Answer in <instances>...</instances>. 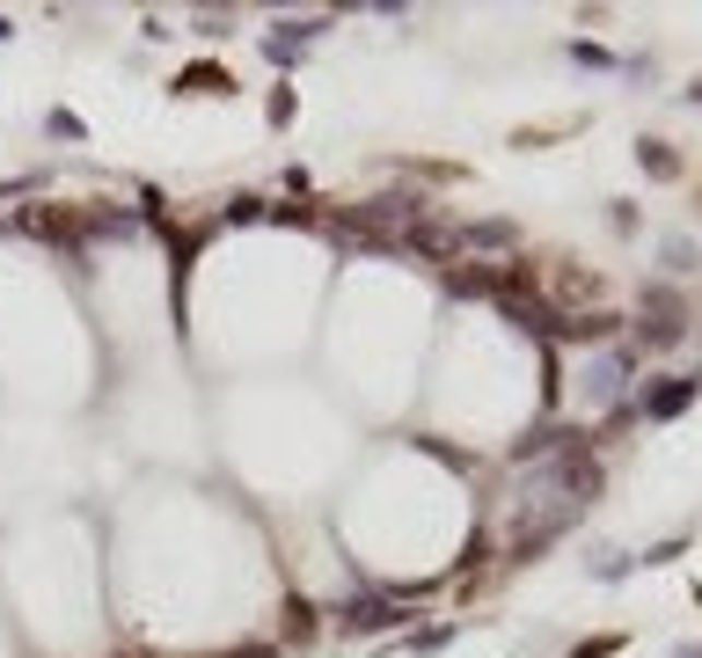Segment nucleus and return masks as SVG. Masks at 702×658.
Masks as SVG:
<instances>
[{"mask_svg": "<svg viewBox=\"0 0 702 658\" xmlns=\"http://www.w3.org/2000/svg\"><path fill=\"white\" fill-rule=\"evenodd\" d=\"M680 337H688V308H680V292L674 286H652V292H644V322H636L630 351H674Z\"/></svg>", "mask_w": 702, "mask_h": 658, "instance_id": "obj_1", "label": "nucleus"}, {"mask_svg": "<svg viewBox=\"0 0 702 658\" xmlns=\"http://www.w3.org/2000/svg\"><path fill=\"white\" fill-rule=\"evenodd\" d=\"M593 292H600V278L585 264H549L542 271V300H549L557 315H593Z\"/></svg>", "mask_w": 702, "mask_h": 658, "instance_id": "obj_2", "label": "nucleus"}, {"mask_svg": "<svg viewBox=\"0 0 702 658\" xmlns=\"http://www.w3.org/2000/svg\"><path fill=\"white\" fill-rule=\"evenodd\" d=\"M695 388H702V381L658 373V381H644V388H636V403H630V410H636V417H680L688 403H695Z\"/></svg>", "mask_w": 702, "mask_h": 658, "instance_id": "obj_3", "label": "nucleus"}, {"mask_svg": "<svg viewBox=\"0 0 702 658\" xmlns=\"http://www.w3.org/2000/svg\"><path fill=\"white\" fill-rule=\"evenodd\" d=\"M636 373V351L630 344H607L600 359H593V373H585V388H593V403H622V388H630Z\"/></svg>", "mask_w": 702, "mask_h": 658, "instance_id": "obj_4", "label": "nucleus"}, {"mask_svg": "<svg viewBox=\"0 0 702 658\" xmlns=\"http://www.w3.org/2000/svg\"><path fill=\"white\" fill-rule=\"evenodd\" d=\"M636 169L652 176V183H674V176H680V146L674 140H636Z\"/></svg>", "mask_w": 702, "mask_h": 658, "instance_id": "obj_5", "label": "nucleus"}, {"mask_svg": "<svg viewBox=\"0 0 702 658\" xmlns=\"http://www.w3.org/2000/svg\"><path fill=\"white\" fill-rule=\"evenodd\" d=\"M176 88H183V96H227L235 81H227V67H183V73H176Z\"/></svg>", "mask_w": 702, "mask_h": 658, "instance_id": "obj_6", "label": "nucleus"}, {"mask_svg": "<svg viewBox=\"0 0 702 658\" xmlns=\"http://www.w3.org/2000/svg\"><path fill=\"white\" fill-rule=\"evenodd\" d=\"M658 256H666V271H695V264H702V249L688 242V235H666V242H658Z\"/></svg>", "mask_w": 702, "mask_h": 658, "instance_id": "obj_7", "label": "nucleus"}, {"mask_svg": "<svg viewBox=\"0 0 702 658\" xmlns=\"http://www.w3.org/2000/svg\"><path fill=\"white\" fill-rule=\"evenodd\" d=\"M286 636H300V644L316 636V608H308V600H293V608H286Z\"/></svg>", "mask_w": 702, "mask_h": 658, "instance_id": "obj_8", "label": "nucleus"}, {"mask_svg": "<svg viewBox=\"0 0 702 658\" xmlns=\"http://www.w3.org/2000/svg\"><path fill=\"white\" fill-rule=\"evenodd\" d=\"M615 651H622V636H593V644H579L571 658H615Z\"/></svg>", "mask_w": 702, "mask_h": 658, "instance_id": "obj_9", "label": "nucleus"}, {"mask_svg": "<svg viewBox=\"0 0 702 658\" xmlns=\"http://www.w3.org/2000/svg\"><path fill=\"white\" fill-rule=\"evenodd\" d=\"M571 59H579V67H593V73H600V67H615V59H607L600 45H585V37H579V45H571Z\"/></svg>", "mask_w": 702, "mask_h": 658, "instance_id": "obj_10", "label": "nucleus"}, {"mask_svg": "<svg viewBox=\"0 0 702 658\" xmlns=\"http://www.w3.org/2000/svg\"><path fill=\"white\" fill-rule=\"evenodd\" d=\"M680 549H688V541H680V535H674V541H658L652 557H636V563H680Z\"/></svg>", "mask_w": 702, "mask_h": 658, "instance_id": "obj_11", "label": "nucleus"}, {"mask_svg": "<svg viewBox=\"0 0 702 658\" xmlns=\"http://www.w3.org/2000/svg\"><path fill=\"white\" fill-rule=\"evenodd\" d=\"M674 658H702V644H680V651H674Z\"/></svg>", "mask_w": 702, "mask_h": 658, "instance_id": "obj_12", "label": "nucleus"}, {"mask_svg": "<svg viewBox=\"0 0 702 658\" xmlns=\"http://www.w3.org/2000/svg\"><path fill=\"white\" fill-rule=\"evenodd\" d=\"M688 103H702V81H695V88H688Z\"/></svg>", "mask_w": 702, "mask_h": 658, "instance_id": "obj_13", "label": "nucleus"}]
</instances>
